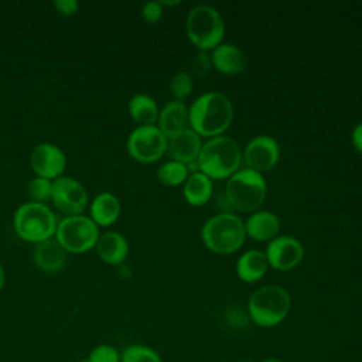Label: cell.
I'll use <instances>...</instances> for the list:
<instances>
[{
  "label": "cell",
  "mask_w": 362,
  "mask_h": 362,
  "mask_svg": "<svg viewBox=\"0 0 362 362\" xmlns=\"http://www.w3.org/2000/svg\"><path fill=\"white\" fill-rule=\"evenodd\" d=\"M233 120V105L221 92L199 95L188 107V124L199 137H216L230 126Z\"/></svg>",
  "instance_id": "6da1fadb"
},
{
  "label": "cell",
  "mask_w": 362,
  "mask_h": 362,
  "mask_svg": "<svg viewBox=\"0 0 362 362\" xmlns=\"http://www.w3.org/2000/svg\"><path fill=\"white\" fill-rule=\"evenodd\" d=\"M291 308V297L277 284L259 287L247 301V317L260 328H273L281 324Z\"/></svg>",
  "instance_id": "7a4b0ae2"
},
{
  "label": "cell",
  "mask_w": 362,
  "mask_h": 362,
  "mask_svg": "<svg viewBox=\"0 0 362 362\" xmlns=\"http://www.w3.org/2000/svg\"><path fill=\"white\" fill-rule=\"evenodd\" d=\"M197 161L199 171L211 180H223L239 170L242 151L233 139L228 136H216L202 144Z\"/></svg>",
  "instance_id": "3957f363"
},
{
  "label": "cell",
  "mask_w": 362,
  "mask_h": 362,
  "mask_svg": "<svg viewBox=\"0 0 362 362\" xmlns=\"http://www.w3.org/2000/svg\"><path fill=\"white\" fill-rule=\"evenodd\" d=\"M201 238L206 249L216 255H230L245 242V223L232 212H221L211 216L201 229Z\"/></svg>",
  "instance_id": "277c9868"
},
{
  "label": "cell",
  "mask_w": 362,
  "mask_h": 362,
  "mask_svg": "<svg viewBox=\"0 0 362 362\" xmlns=\"http://www.w3.org/2000/svg\"><path fill=\"white\" fill-rule=\"evenodd\" d=\"M267 185L263 175L250 168H239L228 178L225 198L239 212H255L266 199Z\"/></svg>",
  "instance_id": "5b68a950"
},
{
  "label": "cell",
  "mask_w": 362,
  "mask_h": 362,
  "mask_svg": "<svg viewBox=\"0 0 362 362\" xmlns=\"http://www.w3.org/2000/svg\"><path fill=\"white\" fill-rule=\"evenodd\" d=\"M14 230L25 242L41 243L52 239L57 232V218L45 204L28 201L17 208L13 218Z\"/></svg>",
  "instance_id": "8992f818"
},
{
  "label": "cell",
  "mask_w": 362,
  "mask_h": 362,
  "mask_svg": "<svg viewBox=\"0 0 362 362\" xmlns=\"http://www.w3.org/2000/svg\"><path fill=\"white\" fill-rule=\"evenodd\" d=\"M185 31L188 40L199 51H209L222 44L225 23L216 8L208 4H199L188 13Z\"/></svg>",
  "instance_id": "52a82bcc"
},
{
  "label": "cell",
  "mask_w": 362,
  "mask_h": 362,
  "mask_svg": "<svg viewBox=\"0 0 362 362\" xmlns=\"http://www.w3.org/2000/svg\"><path fill=\"white\" fill-rule=\"evenodd\" d=\"M99 226L85 215L65 216L58 222L55 239L66 253H85L95 247Z\"/></svg>",
  "instance_id": "ba28073f"
},
{
  "label": "cell",
  "mask_w": 362,
  "mask_h": 362,
  "mask_svg": "<svg viewBox=\"0 0 362 362\" xmlns=\"http://www.w3.org/2000/svg\"><path fill=\"white\" fill-rule=\"evenodd\" d=\"M168 139L158 126H137L127 137V153L139 163H154L167 151Z\"/></svg>",
  "instance_id": "9c48e42d"
},
{
  "label": "cell",
  "mask_w": 362,
  "mask_h": 362,
  "mask_svg": "<svg viewBox=\"0 0 362 362\" xmlns=\"http://www.w3.org/2000/svg\"><path fill=\"white\" fill-rule=\"evenodd\" d=\"M88 199V192L78 180L61 175L52 181L51 201L54 206L66 216L82 215Z\"/></svg>",
  "instance_id": "30bf717a"
},
{
  "label": "cell",
  "mask_w": 362,
  "mask_h": 362,
  "mask_svg": "<svg viewBox=\"0 0 362 362\" xmlns=\"http://www.w3.org/2000/svg\"><path fill=\"white\" fill-rule=\"evenodd\" d=\"M30 165L35 177L54 181L62 175L66 167V157L57 144L40 143L31 150Z\"/></svg>",
  "instance_id": "8fae6325"
},
{
  "label": "cell",
  "mask_w": 362,
  "mask_h": 362,
  "mask_svg": "<svg viewBox=\"0 0 362 362\" xmlns=\"http://www.w3.org/2000/svg\"><path fill=\"white\" fill-rule=\"evenodd\" d=\"M280 158L279 143L266 134L253 137L245 147L242 160L246 164V168L255 170L257 173L267 171L273 168Z\"/></svg>",
  "instance_id": "7c38bea8"
},
{
  "label": "cell",
  "mask_w": 362,
  "mask_h": 362,
  "mask_svg": "<svg viewBox=\"0 0 362 362\" xmlns=\"http://www.w3.org/2000/svg\"><path fill=\"white\" fill-rule=\"evenodd\" d=\"M264 255L270 267L279 272H287L303 260L304 249L294 236L279 235L269 242Z\"/></svg>",
  "instance_id": "4fadbf2b"
},
{
  "label": "cell",
  "mask_w": 362,
  "mask_h": 362,
  "mask_svg": "<svg viewBox=\"0 0 362 362\" xmlns=\"http://www.w3.org/2000/svg\"><path fill=\"white\" fill-rule=\"evenodd\" d=\"M201 148H202L201 137L192 129H188V127L181 133L170 137L168 146H167V150L171 158L185 165L198 160Z\"/></svg>",
  "instance_id": "5bb4252c"
},
{
  "label": "cell",
  "mask_w": 362,
  "mask_h": 362,
  "mask_svg": "<svg viewBox=\"0 0 362 362\" xmlns=\"http://www.w3.org/2000/svg\"><path fill=\"white\" fill-rule=\"evenodd\" d=\"M245 232L253 240L270 242L280 232V219L270 211H255L245 222Z\"/></svg>",
  "instance_id": "9a60e30c"
},
{
  "label": "cell",
  "mask_w": 362,
  "mask_h": 362,
  "mask_svg": "<svg viewBox=\"0 0 362 362\" xmlns=\"http://www.w3.org/2000/svg\"><path fill=\"white\" fill-rule=\"evenodd\" d=\"M211 58L214 68L225 75H238L243 72L247 65L243 51L238 45L229 42H222L214 48Z\"/></svg>",
  "instance_id": "2e32d148"
},
{
  "label": "cell",
  "mask_w": 362,
  "mask_h": 362,
  "mask_svg": "<svg viewBox=\"0 0 362 362\" xmlns=\"http://www.w3.org/2000/svg\"><path fill=\"white\" fill-rule=\"evenodd\" d=\"M158 129L167 139L181 133L188 124V107L182 100L173 99L167 102L158 113Z\"/></svg>",
  "instance_id": "e0dca14e"
},
{
  "label": "cell",
  "mask_w": 362,
  "mask_h": 362,
  "mask_svg": "<svg viewBox=\"0 0 362 362\" xmlns=\"http://www.w3.org/2000/svg\"><path fill=\"white\" fill-rule=\"evenodd\" d=\"M98 256L107 264H120L129 255L126 238L115 230L100 233L95 245Z\"/></svg>",
  "instance_id": "ac0fdd59"
},
{
  "label": "cell",
  "mask_w": 362,
  "mask_h": 362,
  "mask_svg": "<svg viewBox=\"0 0 362 362\" xmlns=\"http://www.w3.org/2000/svg\"><path fill=\"white\" fill-rule=\"evenodd\" d=\"M120 201L116 195L112 192H99L90 202L89 212H90V219L98 225V226H109L113 225L119 216H120Z\"/></svg>",
  "instance_id": "d6986e66"
},
{
  "label": "cell",
  "mask_w": 362,
  "mask_h": 362,
  "mask_svg": "<svg viewBox=\"0 0 362 362\" xmlns=\"http://www.w3.org/2000/svg\"><path fill=\"white\" fill-rule=\"evenodd\" d=\"M269 263L266 255L260 250H246L236 262V274L243 283H256L266 274Z\"/></svg>",
  "instance_id": "ffe728a7"
},
{
  "label": "cell",
  "mask_w": 362,
  "mask_h": 362,
  "mask_svg": "<svg viewBox=\"0 0 362 362\" xmlns=\"http://www.w3.org/2000/svg\"><path fill=\"white\" fill-rule=\"evenodd\" d=\"M65 260L66 252L57 242V239H48L41 243H37L34 249V262L44 272H59L64 267Z\"/></svg>",
  "instance_id": "44dd1931"
},
{
  "label": "cell",
  "mask_w": 362,
  "mask_h": 362,
  "mask_svg": "<svg viewBox=\"0 0 362 362\" xmlns=\"http://www.w3.org/2000/svg\"><path fill=\"white\" fill-rule=\"evenodd\" d=\"M182 185L184 199L191 206L205 205L209 201L214 191L212 180L201 171L189 174Z\"/></svg>",
  "instance_id": "7402d4cb"
},
{
  "label": "cell",
  "mask_w": 362,
  "mask_h": 362,
  "mask_svg": "<svg viewBox=\"0 0 362 362\" xmlns=\"http://www.w3.org/2000/svg\"><path fill=\"white\" fill-rule=\"evenodd\" d=\"M129 115L130 117L139 123V126H151L158 119V107L156 100L146 95V93H137L130 98L129 105Z\"/></svg>",
  "instance_id": "603a6c76"
},
{
  "label": "cell",
  "mask_w": 362,
  "mask_h": 362,
  "mask_svg": "<svg viewBox=\"0 0 362 362\" xmlns=\"http://www.w3.org/2000/svg\"><path fill=\"white\" fill-rule=\"evenodd\" d=\"M188 175H189V171L187 165L175 160L164 163L157 170V180L167 187H177L184 184Z\"/></svg>",
  "instance_id": "cb8c5ba5"
},
{
  "label": "cell",
  "mask_w": 362,
  "mask_h": 362,
  "mask_svg": "<svg viewBox=\"0 0 362 362\" xmlns=\"http://www.w3.org/2000/svg\"><path fill=\"white\" fill-rule=\"evenodd\" d=\"M120 362H163L160 354L143 344H133L123 349Z\"/></svg>",
  "instance_id": "d4e9b609"
},
{
  "label": "cell",
  "mask_w": 362,
  "mask_h": 362,
  "mask_svg": "<svg viewBox=\"0 0 362 362\" xmlns=\"http://www.w3.org/2000/svg\"><path fill=\"white\" fill-rule=\"evenodd\" d=\"M27 192L33 202L45 204L47 201H51L52 181L41 177H34L27 185Z\"/></svg>",
  "instance_id": "484cf974"
},
{
  "label": "cell",
  "mask_w": 362,
  "mask_h": 362,
  "mask_svg": "<svg viewBox=\"0 0 362 362\" xmlns=\"http://www.w3.org/2000/svg\"><path fill=\"white\" fill-rule=\"evenodd\" d=\"M192 89H194V79L188 72L180 71L171 78L170 90L177 100H182V99L188 98L191 95Z\"/></svg>",
  "instance_id": "4316f807"
},
{
  "label": "cell",
  "mask_w": 362,
  "mask_h": 362,
  "mask_svg": "<svg viewBox=\"0 0 362 362\" xmlns=\"http://www.w3.org/2000/svg\"><path fill=\"white\" fill-rule=\"evenodd\" d=\"M86 362H120V354L115 346L100 344L90 351Z\"/></svg>",
  "instance_id": "83f0119b"
},
{
  "label": "cell",
  "mask_w": 362,
  "mask_h": 362,
  "mask_svg": "<svg viewBox=\"0 0 362 362\" xmlns=\"http://www.w3.org/2000/svg\"><path fill=\"white\" fill-rule=\"evenodd\" d=\"M214 68L212 58L208 51H198L192 58V71L198 78H206Z\"/></svg>",
  "instance_id": "f1b7e54d"
},
{
  "label": "cell",
  "mask_w": 362,
  "mask_h": 362,
  "mask_svg": "<svg viewBox=\"0 0 362 362\" xmlns=\"http://www.w3.org/2000/svg\"><path fill=\"white\" fill-rule=\"evenodd\" d=\"M141 17L147 23H157L163 17V4L160 1H148L141 7Z\"/></svg>",
  "instance_id": "f546056e"
},
{
  "label": "cell",
  "mask_w": 362,
  "mask_h": 362,
  "mask_svg": "<svg viewBox=\"0 0 362 362\" xmlns=\"http://www.w3.org/2000/svg\"><path fill=\"white\" fill-rule=\"evenodd\" d=\"M52 6L57 10V13L62 16H74L79 7L76 0H55Z\"/></svg>",
  "instance_id": "4dcf8cb0"
},
{
  "label": "cell",
  "mask_w": 362,
  "mask_h": 362,
  "mask_svg": "<svg viewBox=\"0 0 362 362\" xmlns=\"http://www.w3.org/2000/svg\"><path fill=\"white\" fill-rule=\"evenodd\" d=\"M351 139H352V144H354L355 150L362 154V122L358 123V124L354 127L352 134H351Z\"/></svg>",
  "instance_id": "1f68e13d"
},
{
  "label": "cell",
  "mask_w": 362,
  "mask_h": 362,
  "mask_svg": "<svg viewBox=\"0 0 362 362\" xmlns=\"http://www.w3.org/2000/svg\"><path fill=\"white\" fill-rule=\"evenodd\" d=\"M4 281H6V274H4V269H3V266L0 264V291H1L3 286H4Z\"/></svg>",
  "instance_id": "d6a6232c"
},
{
  "label": "cell",
  "mask_w": 362,
  "mask_h": 362,
  "mask_svg": "<svg viewBox=\"0 0 362 362\" xmlns=\"http://www.w3.org/2000/svg\"><path fill=\"white\" fill-rule=\"evenodd\" d=\"M160 3L163 4V7H164V6H177V4H180L178 0H175V1H164V0H163V1H160Z\"/></svg>",
  "instance_id": "836d02e7"
},
{
  "label": "cell",
  "mask_w": 362,
  "mask_h": 362,
  "mask_svg": "<svg viewBox=\"0 0 362 362\" xmlns=\"http://www.w3.org/2000/svg\"><path fill=\"white\" fill-rule=\"evenodd\" d=\"M263 362H283V361H280L277 358H269V359H264Z\"/></svg>",
  "instance_id": "e575fe53"
},
{
  "label": "cell",
  "mask_w": 362,
  "mask_h": 362,
  "mask_svg": "<svg viewBox=\"0 0 362 362\" xmlns=\"http://www.w3.org/2000/svg\"><path fill=\"white\" fill-rule=\"evenodd\" d=\"M235 362H253V361H250V359H238Z\"/></svg>",
  "instance_id": "d590c367"
}]
</instances>
